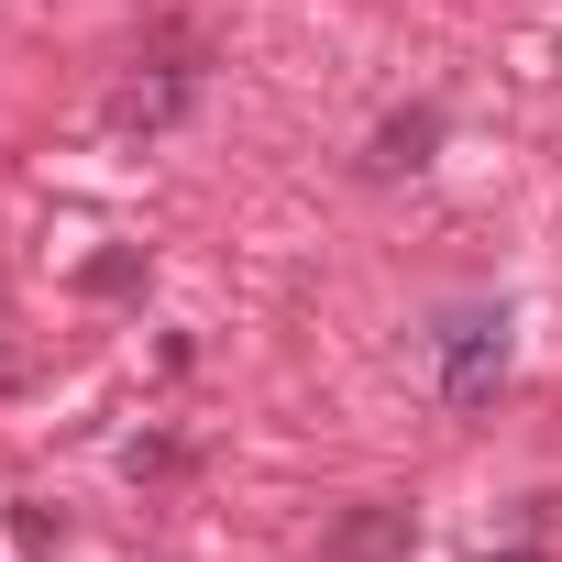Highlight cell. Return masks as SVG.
Here are the masks:
<instances>
[{"instance_id": "cell-1", "label": "cell", "mask_w": 562, "mask_h": 562, "mask_svg": "<svg viewBox=\"0 0 562 562\" xmlns=\"http://www.w3.org/2000/svg\"><path fill=\"white\" fill-rule=\"evenodd\" d=\"M430 353H441V397L452 408H496V386H507V310H452L430 331Z\"/></svg>"}, {"instance_id": "cell-2", "label": "cell", "mask_w": 562, "mask_h": 562, "mask_svg": "<svg viewBox=\"0 0 562 562\" xmlns=\"http://www.w3.org/2000/svg\"><path fill=\"white\" fill-rule=\"evenodd\" d=\"M188 100H199V45L177 34L166 56H144V67H133V78L111 89V133H166V122H177Z\"/></svg>"}, {"instance_id": "cell-3", "label": "cell", "mask_w": 562, "mask_h": 562, "mask_svg": "<svg viewBox=\"0 0 562 562\" xmlns=\"http://www.w3.org/2000/svg\"><path fill=\"white\" fill-rule=\"evenodd\" d=\"M419 529H408V507H342L331 518V540H321V562H397Z\"/></svg>"}, {"instance_id": "cell-4", "label": "cell", "mask_w": 562, "mask_h": 562, "mask_svg": "<svg viewBox=\"0 0 562 562\" xmlns=\"http://www.w3.org/2000/svg\"><path fill=\"white\" fill-rule=\"evenodd\" d=\"M430 144H441V111H430V100H408V111L375 133V155H364V166H375V177H408V166H430Z\"/></svg>"}, {"instance_id": "cell-5", "label": "cell", "mask_w": 562, "mask_h": 562, "mask_svg": "<svg viewBox=\"0 0 562 562\" xmlns=\"http://www.w3.org/2000/svg\"><path fill=\"white\" fill-rule=\"evenodd\" d=\"M78 288H89V299H133V288H144V254H133V243L89 254V265H78Z\"/></svg>"}, {"instance_id": "cell-6", "label": "cell", "mask_w": 562, "mask_h": 562, "mask_svg": "<svg viewBox=\"0 0 562 562\" xmlns=\"http://www.w3.org/2000/svg\"><path fill=\"white\" fill-rule=\"evenodd\" d=\"M56 540H67V518H56L45 496H12V551H34V562H45Z\"/></svg>"}, {"instance_id": "cell-7", "label": "cell", "mask_w": 562, "mask_h": 562, "mask_svg": "<svg viewBox=\"0 0 562 562\" xmlns=\"http://www.w3.org/2000/svg\"><path fill=\"white\" fill-rule=\"evenodd\" d=\"M485 562H540V551H485Z\"/></svg>"}]
</instances>
